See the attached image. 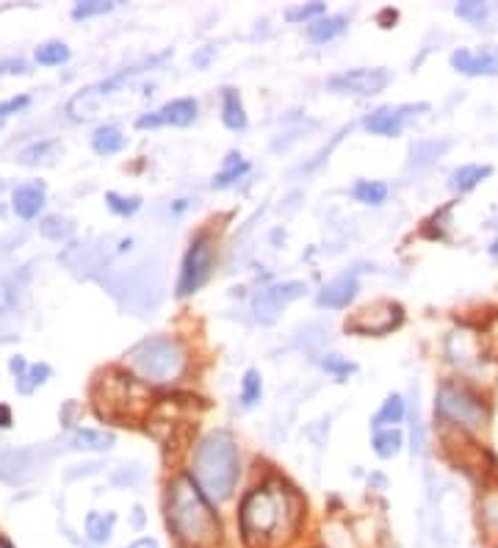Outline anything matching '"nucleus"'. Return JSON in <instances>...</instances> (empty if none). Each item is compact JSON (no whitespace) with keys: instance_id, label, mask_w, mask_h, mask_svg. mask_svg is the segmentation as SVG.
Listing matches in <instances>:
<instances>
[{"instance_id":"obj_38","label":"nucleus","mask_w":498,"mask_h":548,"mask_svg":"<svg viewBox=\"0 0 498 548\" xmlns=\"http://www.w3.org/2000/svg\"><path fill=\"white\" fill-rule=\"evenodd\" d=\"M42 233H45L48 239H64V236L70 233V222H67V219H59V216H48V219L42 222Z\"/></svg>"},{"instance_id":"obj_35","label":"nucleus","mask_w":498,"mask_h":548,"mask_svg":"<svg viewBox=\"0 0 498 548\" xmlns=\"http://www.w3.org/2000/svg\"><path fill=\"white\" fill-rule=\"evenodd\" d=\"M106 203H108V208L114 211V214L131 216V214H136V211H139L142 200H139V197H119V194H114V191H108Z\"/></svg>"},{"instance_id":"obj_48","label":"nucleus","mask_w":498,"mask_h":548,"mask_svg":"<svg viewBox=\"0 0 498 548\" xmlns=\"http://www.w3.org/2000/svg\"><path fill=\"white\" fill-rule=\"evenodd\" d=\"M0 548H12V543H9V540H3V537H0Z\"/></svg>"},{"instance_id":"obj_26","label":"nucleus","mask_w":498,"mask_h":548,"mask_svg":"<svg viewBox=\"0 0 498 548\" xmlns=\"http://www.w3.org/2000/svg\"><path fill=\"white\" fill-rule=\"evenodd\" d=\"M352 194H355L357 203L382 205L385 200H388V186L380 183V180H360V183H355Z\"/></svg>"},{"instance_id":"obj_45","label":"nucleus","mask_w":498,"mask_h":548,"mask_svg":"<svg viewBox=\"0 0 498 548\" xmlns=\"http://www.w3.org/2000/svg\"><path fill=\"white\" fill-rule=\"evenodd\" d=\"M0 427H12V410L6 405H0Z\"/></svg>"},{"instance_id":"obj_42","label":"nucleus","mask_w":498,"mask_h":548,"mask_svg":"<svg viewBox=\"0 0 498 548\" xmlns=\"http://www.w3.org/2000/svg\"><path fill=\"white\" fill-rule=\"evenodd\" d=\"M158 125H164L158 111H155V114H147V117H139V120H136V128H158Z\"/></svg>"},{"instance_id":"obj_29","label":"nucleus","mask_w":498,"mask_h":548,"mask_svg":"<svg viewBox=\"0 0 498 548\" xmlns=\"http://www.w3.org/2000/svg\"><path fill=\"white\" fill-rule=\"evenodd\" d=\"M446 150H449V142H415L410 147V155H413L415 167H427V164H432Z\"/></svg>"},{"instance_id":"obj_3","label":"nucleus","mask_w":498,"mask_h":548,"mask_svg":"<svg viewBox=\"0 0 498 548\" xmlns=\"http://www.w3.org/2000/svg\"><path fill=\"white\" fill-rule=\"evenodd\" d=\"M238 446L230 432H211L194 452L191 460V479L205 493V499L214 507L233 499L238 485Z\"/></svg>"},{"instance_id":"obj_7","label":"nucleus","mask_w":498,"mask_h":548,"mask_svg":"<svg viewBox=\"0 0 498 548\" xmlns=\"http://www.w3.org/2000/svg\"><path fill=\"white\" fill-rule=\"evenodd\" d=\"M211 266H214V247L208 236H197L191 241L189 252L183 258V272H180L178 294L189 297L194 291H200L205 286V280L211 277Z\"/></svg>"},{"instance_id":"obj_25","label":"nucleus","mask_w":498,"mask_h":548,"mask_svg":"<svg viewBox=\"0 0 498 548\" xmlns=\"http://www.w3.org/2000/svg\"><path fill=\"white\" fill-rule=\"evenodd\" d=\"M404 418V399L399 394H391L388 399H385V405H382V410L374 416V421H371V427L377 429H385L391 427V424H399Z\"/></svg>"},{"instance_id":"obj_2","label":"nucleus","mask_w":498,"mask_h":548,"mask_svg":"<svg viewBox=\"0 0 498 548\" xmlns=\"http://www.w3.org/2000/svg\"><path fill=\"white\" fill-rule=\"evenodd\" d=\"M166 529L180 548H216L222 543V521L191 474H178L166 488Z\"/></svg>"},{"instance_id":"obj_34","label":"nucleus","mask_w":498,"mask_h":548,"mask_svg":"<svg viewBox=\"0 0 498 548\" xmlns=\"http://www.w3.org/2000/svg\"><path fill=\"white\" fill-rule=\"evenodd\" d=\"M457 17H463L468 23H482L487 14H490V6L487 3H479V0H465V3H457Z\"/></svg>"},{"instance_id":"obj_23","label":"nucleus","mask_w":498,"mask_h":548,"mask_svg":"<svg viewBox=\"0 0 498 548\" xmlns=\"http://www.w3.org/2000/svg\"><path fill=\"white\" fill-rule=\"evenodd\" d=\"M222 120L230 131H244L247 128V114L241 106V97L236 89H225V106H222Z\"/></svg>"},{"instance_id":"obj_49","label":"nucleus","mask_w":498,"mask_h":548,"mask_svg":"<svg viewBox=\"0 0 498 548\" xmlns=\"http://www.w3.org/2000/svg\"><path fill=\"white\" fill-rule=\"evenodd\" d=\"M490 252H493V255H496V258H498V239H496V244L490 247Z\"/></svg>"},{"instance_id":"obj_4","label":"nucleus","mask_w":498,"mask_h":548,"mask_svg":"<svg viewBox=\"0 0 498 548\" xmlns=\"http://www.w3.org/2000/svg\"><path fill=\"white\" fill-rule=\"evenodd\" d=\"M128 363L147 382H172L186 369V352L172 338H147L128 352Z\"/></svg>"},{"instance_id":"obj_20","label":"nucleus","mask_w":498,"mask_h":548,"mask_svg":"<svg viewBox=\"0 0 498 548\" xmlns=\"http://www.w3.org/2000/svg\"><path fill=\"white\" fill-rule=\"evenodd\" d=\"M346 31V17L344 14H330V17H321L316 23L308 25V34L313 42H330L338 34Z\"/></svg>"},{"instance_id":"obj_10","label":"nucleus","mask_w":498,"mask_h":548,"mask_svg":"<svg viewBox=\"0 0 498 548\" xmlns=\"http://www.w3.org/2000/svg\"><path fill=\"white\" fill-rule=\"evenodd\" d=\"M451 64H454V70L465 72V75H498V48H482L479 53H471L465 48L454 50Z\"/></svg>"},{"instance_id":"obj_1","label":"nucleus","mask_w":498,"mask_h":548,"mask_svg":"<svg viewBox=\"0 0 498 548\" xmlns=\"http://www.w3.org/2000/svg\"><path fill=\"white\" fill-rule=\"evenodd\" d=\"M305 507L297 493L277 482L249 490L238 507V535L244 548H285L299 535Z\"/></svg>"},{"instance_id":"obj_14","label":"nucleus","mask_w":498,"mask_h":548,"mask_svg":"<svg viewBox=\"0 0 498 548\" xmlns=\"http://www.w3.org/2000/svg\"><path fill=\"white\" fill-rule=\"evenodd\" d=\"M14 211L20 219H34L42 205H45V186L42 183H28V186H20V189L12 194Z\"/></svg>"},{"instance_id":"obj_5","label":"nucleus","mask_w":498,"mask_h":548,"mask_svg":"<svg viewBox=\"0 0 498 548\" xmlns=\"http://www.w3.org/2000/svg\"><path fill=\"white\" fill-rule=\"evenodd\" d=\"M435 413L443 421L463 429H482L487 410L479 394H474L465 382H443L435 396Z\"/></svg>"},{"instance_id":"obj_17","label":"nucleus","mask_w":498,"mask_h":548,"mask_svg":"<svg viewBox=\"0 0 498 548\" xmlns=\"http://www.w3.org/2000/svg\"><path fill=\"white\" fill-rule=\"evenodd\" d=\"M114 526H117V515L114 513H89L86 515V537L89 543L95 546H106L111 535H114Z\"/></svg>"},{"instance_id":"obj_13","label":"nucleus","mask_w":498,"mask_h":548,"mask_svg":"<svg viewBox=\"0 0 498 548\" xmlns=\"http://www.w3.org/2000/svg\"><path fill=\"white\" fill-rule=\"evenodd\" d=\"M407 111H413V106L402 108H380L377 114L366 117V128L377 136H399L404 128V117Z\"/></svg>"},{"instance_id":"obj_8","label":"nucleus","mask_w":498,"mask_h":548,"mask_svg":"<svg viewBox=\"0 0 498 548\" xmlns=\"http://www.w3.org/2000/svg\"><path fill=\"white\" fill-rule=\"evenodd\" d=\"M308 286L302 280H288V283H277V286L263 288L252 299V313L261 324H272L283 308H288L291 302H297L299 297H305Z\"/></svg>"},{"instance_id":"obj_36","label":"nucleus","mask_w":498,"mask_h":548,"mask_svg":"<svg viewBox=\"0 0 498 548\" xmlns=\"http://www.w3.org/2000/svg\"><path fill=\"white\" fill-rule=\"evenodd\" d=\"M111 9H114V3H108V0H86V3H78L72 9V17L75 20H86V17H97V14H106Z\"/></svg>"},{"instance_id":"obj_28","label":"nucleus","mask_w":498,"mask_h":548,"mask_svg":"<svg viewBox=\"0 0 498 548\" xmlns=\"http://www.w3.org/2000/svg\"><path fill=\"white\" fill-rule=\"evenodd\" d=\"M402 449V432L399 429H380L377 435H374V452L380 454L382 460H388V457H396Z\"/></svg>"},{"instance_id":"obj_19","label":"nucleus","mask_w":498,"mask_h":548,"mask_svg":"<svg viewBox=\"0 0 498 548\" xmlns=\"http://www.w3.org/2000/svg\"><path fill=\"white\" fill-rule=\"evenodd\" d=\"M125 144L128 139L122 136L119 128L114 125H103V128H97L95 136H92V147H95L97 155H114L119 150H125Z\"/></svg>"},{"instance_id":"obj_39","label":"nucleus","mask_w":498,"mask_h":548,"mask_svg":"<svg viewBox=\"0 0 498 548\" xmlns=\"http://www.w3.org/2000/svg\"><path fill=\"white\" fill-rule=\"evenodd\" d=\"M319 14H324V3H310V6L288 9L285 17H288L291 23H299V20H310V17H319Z\"/></svg>"},{"instance_id":"obj_46","label":"nucleus","mask_w":498,"mask_h":548,"mask_svg":"<svg viewBox=\"0 0 498 548\" xmlns=\"http://www.w3.org/2000/svg\"><path fill=\"white\" fill-rule=\"evenodd\" d=\"M211 56H214V48H205L200 53V56H194V64H200V67H205V64H208V59H211Z\"/></svg>"},{"instance_id":"obj_41","label":"nucleus","mask_w":498,"mask_h":548,"mask_svg":"<svg viewBox=\"0 0 498 548\" xmlns=\"http://www.w3.org/2000/svg\"><path fill=\"white\" fill-rule=\"evenodd\" d=\"M25 106H28V97H12V100L0 103V117H9V114H14V111H20Z\"/></svg>"},{"instance_id":"obj_47","label":"nucleus","mask_w":498,"mask_h":548,"mask_svg":"<svg viewBox=\"0 0 498 548\" xmlns=\"http://www.w3.org/2000/svg\"><path fill=\"white\" fill-rule=\"evenodd\" d=\"M144 526V510L142 507H133V529H142Z\"/></svg>"},{"instance_id":"obj_12","label":"nucleus","mask_w":498,"mask_h":548,"mask_svg":"<svg viewBox=\"0 0 498 548\" xmlns=\"http://www.w3.org/2000/svg\"><path fill=\"white\" fill-rule=\"evenodd\" d=\"M355 297H357V277L355 274H341V277H335V280H330L327 286L321 288L319 305L321 308L341 310L346 308V305H349Z\"/></svg>"},{"instance_id":"obj_50","label":"nucleus","mask_w":498,"mask_h":548,"mask_svg":"<svg viewBox=\"0 0 498 548\" xmlns=\"http://www.w3.org/2000/svg\"><path fill=\"white\" fill-rule=\"evenodd\" d=\"M496 548H498V546H496Z\"/></svg>"},{"instance_id":"obj_33","label":"nucleus","mask_w":498,"mask_h":548,"mask_svg":"<svg viewBox=\"0 0 498 548\" xmlns=\"http://www.w3.org/2000/svg\"><path fill=\"white\" fill-rule=\"evenodd\" d=\"M479 344H482V352L487 358L498 360V313L485 324V330L479 335Z\"/></svg>"},{"instance_id":"obj_43","label":"nucleus","mask_w":498,"mask_h":548,"mask_svg":"<svg viewBox=\"0 0 498 548\" xmlns=\"http://www.w3.org/2000/svg\"><path fill=\"white\" fill-rule=\"evenodd\" d=\"M128 548H161V543H158V537L144 535V537H136Z\"/></svg>"},{"instance_id":"obj_21","label":"nucleus","mask_w":498,"mask_h":548,"mask_svg":"<svg viewBox=\"0 0 498 548\" xmlns=\"http://www.w3.org/2000/svg\"><path fill=\"white\" fill-rule=\"evenodd\" d=\"M97 106H100V92H97V86H89L81 95L72 97L67 111H70L72 120H89V117H95Z\"/></svg>"},{"instance_id":"obj_31","label":"nucleus","mask_w":498,"mask_h":548,"mask_svg":"<svg viewBox=\"0 0 498 548\" xmlns=\"http://www.w3.org/2000/svg\"><path fill=\"white\" fill-rule=\"evenodd\" d=\"M70 59V48L64 42H48L42 48H36V61L39 64H61Z\"/></svg>"},{"instance_id":"obj_30","label":"nucleus","mask_w":498,"mask_h":548,"mask_svg":"<svg viewBox=\"0 0 498 548\" xmlns=\"http://www.w3.org/2000/svg\"><path fill=\"white\" fill-rule=\"evenodd\" d=\"M261 374L255 369H249L247 374H244V382H241V402H244V407H252L258 399H261Z\"/></svg>"},{"instance_id":"obj_11","label":"nucleus","mask_w":498,"mask_h":548,"mask_svg":"<svg viewBox=\"0 0 498 548\" xmlns=\"http://www.w3.org/2000/svg\"><path fill=\"white\" fill-rule=\"evenodd\" d=\"M34 474V452L28 449H12L0 454V479L9 485H20Z\"/></svg>"},{"instance_id":"obj_40","label":"nucleus","mask_w":498,"mask_h":548,"mask_svg":"<svg viewBox=\"0 0 498 548\" xmlns=\"http://www.w3.org/2000/svg\"><path fill=\"white\" fill-rule=\"evenodd\" d=\"M12 305H14L12 286H9L6 280H0V316H3L6 310H12Z\"/></svg>"},{"instance_id":"obj_18","label":"nucleus","mask_w":498,"mask_h":548,"mask_svg":"<svg viewBox=\"0 0 498 548\" xmlns=\"http://www.w3.org/2000/svg\"><path fill=\"white\" fill-rule=\"evenodd\" d=\"M114 446V435L111 432H100V429H78L72 435V449L78 452H108Z\"/></svg>"},{"instance_id":"obj_44","label":"nucleus","mask_w":498,"mask_h":548,"mask_svg":"<svg viewBox=\"0 0 498 548\" xmlns=\"http://www.w3.org/2000/svg\"><path fill=\"white\" fill-rule=\"evenodd\" d=\"M396 20H399V14L393 12V9H385V12L380 14L382 28H393V23H396Z\"/></svg>"},{"instance_id":"obj_16","label":"nucleus","mask_w":498,"mask_h":548,"mask_svg":"<svg viewBox=\"0 0 498 548\" xmlns=\"http://www.w3.org/2000/svg\"><path fill=\"white\" fill-rule=\"evenodd\" d=\"M12 371L17 374V388H20L23 394H31L36 385H42V382L50 377V366H45V363H36V366H25L23 358H14L12 360Z\"/></svg>"},{"instance_id":"obj_32","label":"nucleus","mask_w":498,"mask_h":548,"mask_svg":"<svg viewBox=\"0 0 498 548\" xmlns=\"http://www.w3.org/2000/svg\"><path fill=\"white\" fill-rule=\"evenodd\" d=\"M56 150H59V144H53V142L31 144L28 150H23V153H20V161H23L25 167H36V164H45V161H48L45 155L56 153Z\"/></svg>"},{"instance_id":"obj_22","label":"nucleus","mask_w":498,"mask_h":548,"mask_svg":"<svg viewBox=\"0 0 498 548\" xmlns=\"http://www.w3.org/2000/svg\"><path fill=\"white\" fill-rule=\"evenodd\" d=\"M490 178V167H479V164H465V167L451 172L449 186L454 191H471L479 180Z\"/></svg>"},{"instance_id":"obj_6","label":"nucleus","mask_w":498,"mask_h":548,"mask_svg":"<svg viewBox=\"0 0 498 548\" xmlns=\"http://www.w3.org/2000/svg\"><path fill=\"white\" fill-rule=\"evenodd\" d=\"M404 319L402 305L396 302H374L346 319V333L355 335H385L396 330Z\"/></svg>"},{"instance_id":"obj_24","label":"nucleus","mask_w":498,"mask_h":548,"mask_svg":"<svg viewBox=\"0 0 498 548\" xmlns=\"http://www.w3.org/2000/svg\"><path fill=\"white\" fill-rule=\"evenodd\" d=\"M479 524L485 529V535L498 540V488L487 490L479 501Z\"/></svg>"},{"instance_id":"obj_15","label":"nucleus","mask_w":498,"mask_h":548,"mask_svg":"<svg viewBox=\"0 0 498 548\" xmlns=\"http://www.w3.org/2000/svg\"><path fill=\"white\" fill-rule=\"evenodd\" d=\"M158 114H161V122H164V125L186 128V125H191V122L197 120V100H191V97H180V100L166 103Z\"/></svg>"},{"instance_id":"obj_27","label":"nucleus","mask_w":498,"mask_h":548,"mask_svg":"<svg viewBox=\"0 0 498 548\" xmlns=\"http://www.w3.org/2000/svg\"><path fill=\"white\" fill-rule=\"evenodd\" d=\"M249 164L247 161H241V155L230 153L225 161V169L219 172L214 178V189H227V186H233L238 178H244L247 175Z\"/></svg>"},{"instance_id":"obj_37","label":"nucleus","mask_w":498,"mask_h":548,"mask_svg":"<svg viewBox=\"0 0 498 548\" xmlns=\"http://www.w3.org/2000/svg\"><path fill=\"white\" fill-rule=\"evenodd\" d=\"M321 369L330 371V374H335V377H349V374H355L357 366L341 358V355H327V358L321 360Z\"/></svg>"},{"instance_id":"obj_9","label":"nucleus","mask_w":498,"mask_h":548,"mask_svg":"<svg viewBox=\"0 0 498 548\" xmlns=\"http://www.w3.org/2000/svg\"><path fill=\"white\" fill-rule=\"evenodd\" d=\"M391 84V72L388 70H349L344 75H335L330 81L332 92H344V95H377L385 86Z\"/></svg>"}]
</instances>
